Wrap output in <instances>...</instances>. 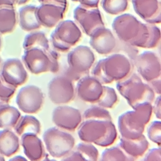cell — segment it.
<instances>
[{
	"instance_id": "obj_10",
	"label": "cell",
	"mask_w": 161,
	"mask_h": 161,
	"mask_svg": "<svg viewBox=\"0 0 161 161\" xmlns=\"http://www.w3.org/2000/svg\"><path fill=\"white\" fill-rule=\"evenodd\" d=\"M133 60L138 73L147 82L160 77V61L155 53L143 52L136 55Z\"/></svg>"
},
{
	"instance_id": "obj_20",
	"label": "cell",
	"mask_w": 161,
	"mask_h": 161,
	"mask_svg": "<svg viewBox=\"0 0 161 161\" xmlns=\"http://www.w3.org/2000/svg\"><path fill=\"white\" fill-rule=\"evenodd\" d=\"M21 144L25 155L30 161H42L45 158L46 154L43 143L36 135L21 136Z\"/></svg>"
},
{
	"instance_id": "obj_12",
	"label": "cell",
	"mask_w": 161,
	"mask_h": 161,
	"mask_svg": "<svg viewBox=\"0 0 161 161\" xmlns=\"http://www.w3.org/2000/svg\"><path fill=\"white\" fill-rule=\"evenodd\" d=\"M52 118L57 127L70 131L77 129L82 121V116L80 111L66 105L56 107L53 110Z\"/></svg>"
},
{
	"instance_id": "obj_35",
	"label": "cell",
	"mask_w": 161,
	"mask_h": 161,
	"mask_svg": "<svg viewBox=\"0 0 161 161\" xmlns=\"http://www.w3.org/2000/svg\"><path fill=\"white\" fill-rule=\"evenodd\" d=\"M148 138L158 146L161 144V121H153L147 130Z\"/></svg>"
},
{
	"instance_id": "obj_42",
	"label": "cell",
	"mask_w": 161,
	"mask_h": 161,
	"mask_svg": "<svg viewBox=\"0 0 161 161\" xmlns=\"http://www.w3.org/2000/svg\"><path fill=\"white\" fill-rule=\"evenodd\" d=\"M100 0H78L80 5L87 8H97Z\"/></svg>"
},
{
	"instance_id": "obj_16",
	"label": "cell",
	"mask_w": 161,
	"mask_h": 161,
	"mask_svg": "<svg viewBox=\"0 0 161 161\" xmlns=\"http://www.w3.org/2000/svg\"><path fill=\"white\" fill-rule=\"evenodd\" d=\"M89 36L91 47L99 54H109L116 47V39L114 34L105 26L97 28Z\"/></svg>"
},
{
	"instance_id": "obj_43",
	"label": "cell",
	"mask_w": 161,
	"mask_h": 161,
	"mask_svg": "<svg viewBox=\"0 0 161 161\" xmlns=\"http://www.w3.org/2000/svg\"><path fill=\"white\" fill-rule=\"evenodd\" d=\"M147 84L151 87V88L153 89L155 93L160 94L161 93V81H160V77L158 78L157 79L151 80Z\"/></svg>"
},
{
	"instance_id": "obj_48",
	"label": "cell",
	"mask_w": 161,
	"mask_h": 161,
	"mask_svg": "<svg viewBox=\"0 0 161 161\" xmlns=\"http://www.w3.org/2000/svg\"><path fill=\"white\" fill-rule=\"evenodd\" d=\"M42 161H57V160H56L55 159H50V158H45Z\"/></svg>"
},
{
	"instance_id": "obj_23",
	"label": "cell",
	"mask_w": 161,
	"mask_h": 161,
	"mask_svg": "<svg viewBox=\"0 0 161 161\" xmlns=\"http://www.w3.org/2000/svg\"><path fill=\"white\" fill-rule=\"evenodd\" d=\"M36 6L33 5H26L19 9V25L23 30L32 31L38 30L41 27L36 16Z\"/></svg>"
},
{
	"instance_id": "obj_37",
	"label": "cell",
	"mask_w": 161,
	"mask_h": 161,
	"mask_svg": "<svg viewBox=\"0 0 161 161\" xmlns=\"http://www.w3.org/2000/svg\"><path fill=\"white\" fill-rule=\"evenodd\" d=\"M148 36H149V31H148L147 23H142L139 35L136 40L134 42V43L131 45L135 47L145 48V46L148 41Z\"/></svg>"
},
{
	"instance_id": "obj_27",
	"label": "cell",
	"mask_w": 161,
	"mask_h": 161,
	"mask_svg": "<svg viewBox=\"0 0 161 161\" xmlns=\"http://www.w3.org/2000/svg\"><path fill=\"white\" fill-rule=\"evenodd\" d=\"M17 22L16 12L14 8H0V33L12 32Z\"/></svg>"
},
{
	"instance_id": "obj_49",
	"label": "cell",
	"mask_w": 161,
	"mask_h": 161,
	"mask_svg": "<svg viewBox=\"0 0 161 161\" xmlns=\"http://www.w3.org/2000/svg\"><path fill=\"white\" fill-rule=\"evenodd\" d=\"M0 161H6V160H5V158H4V156L2 155H1V154H0Z\"/></svg>"
},
{
	"instance_id": "obj_41",
	"label": "cell",
	"mask_w": 161,
	"mask_h": 161,
	"mask_svg": "<svg viewBox=\"0 0 161 161\" xmlns=\"http://www.w3.org/2000/svg\"><path fill=\"white\" fill-rule=\"evenodd\" d=\"M152 111L155 114V116L158 119H161V97L158 96L152 106Z\"/></svg>"
},
{
	"instance_id": "obj_9",
	"label": "cell",
	"mask_w": 161,
	"mask_h": 161,
	"mask_svg": "<svg viewBox=\"0 0 161 161\" xmlns=\"http://www.w3.org/2000/svg\"><path fill=\"white\" fill-rule=\"evenodd\" d=\"M48 95L55 104H64L74 97L75 88L72 80L65 75L53 77L48 84Z\"/></svg>"
},
{
	"instance_id": "obj_14",
	"label": "cell",
	"mask_w": 161,
	"mask_h": 161,
	"mask_svg": "<svg viewBox=\"0 0 161 161\" xmlns=\"http://www.w3.org/2000/svg\"><path fill=\"white\" fill-rule=\"evenodd\" d=\"M108 121L94 119L84 120L77 129L78 136L81 141L96 145L105 136Z\"/></svg>"
},
{
	"instance_id": "obj_45",
	"label": "cell",
	"mask_w": 161,
	"mask_h": 161,
	"mask_svg": "<svg viewBox=\"0 0 161 161\" xmlns=\"http://www.w3.org/2000/svg\"><path fill=\"white\" fill-rule=\"evenodd\" d=\"M17 0H0V8H14Z\"/></svg>"
},
{
	"instance_id": "obj_46",
	"label": "cell",
	"mask_w": 161,
	"mask_h": 161,
	"mask_svg": "<svg viewBox=\"0 0 161 161\" xmlns=\"http://www.w3.org/2000/svg\"><path fill=\"white\" fill-rule=\"evenodd\" d=\"M9 161H28V160L23 156L17 155V156H15V157L11 158V159H9Z\"/></svg>"
},
{
	"instance_id": "obj_7",
	"label": "cell",
	"mask_w": 161,
	"mask_h": 161,
	"mask_svg": "<svg viewBox=\"0 0 161 161\" xmlns=\"http://www.w3.org/2000/svg\"><path fill=\"white\" fill-rule=\"evenodd\" d=\"M142 25V22L133 15L125 13L114 18L112 28L119 40L131 45L139 35Z\"/></svg>"
},
{
	"instance_id": "obj_38",
	"label": "cell",
	"mask_w": 161,
	"mask_h": 161,
	"mask_svg": "<svg viewBox=\"0 0 161 161\" xmlns=\"http://www.w3.org/2000/svg\"><path fill=\"white\" fill-rule=\"evenodd\" d=\"M50 43L55 50L57 52H65L69 51L71 47L67 45L58 38H57L53 33L51 34L50 36Z\"/></svg>"
},
{
	"instance_id": "obj_18",
	"label": "cell",
	"mask_w": 161,
	"mask_h": 161,
	"mask_svg": "<svg viewBox=\"0 0 161 161\" xmlns=\"http://www.w3.org/2000/svg\"><path fill=\"white\" fill-rule=\"evenodd\" d=\"M135 13L147 23L161 22V5L158 0H131Z\"/></svg>"
},
{
	"instance_id": "obj_24",
	"label": "cell",
	"mask_w": 161,
	"mask_h": 161,
	"mask_svg": "<svg viewBox=\"0 0 161 161\" xmlns=\"http://www.w3.org/2000/svg\"><path fill=\"white\" fill-rule=\"evenodd\" d=\"M19 111L8 103L0 101V128H14L21 117Z\"/></svg>"
},
{
	"instance_id": "obj_26",
	"label": "cell",
	"mask_w": 161,
	"mask_h": 161,
	"mask_svg": "<svg viewBox=\"0 0 161 161\" xmlns=\"http://www.w3.org/2000/svg\"><path fill=\"white\" fill-rule=\"evenodd\" d=\"M23 47L25 50L33 48H41L45 50L50 48L49 40L46 35L39 31H33L26 35L24 38Z\"/></svg>"
},
{
	"instance_id": "obj_39",
	"label": "cell",
	"mask_w": 161,
	"mask_h": 161,
	"mask_svg": "<svg viewBox=\"0 0 161 161\" xmlns=\"http://www.w3.org/2000/svg\"><path fill=\"white\" fill-rule=\"evenodd\" d=\"M143 161H161L160 148H153L146 154Z\"/></svg>"
},
{
	"instance_id": "obj_22",
	"label": "cell",
	"mask_w": 161,
	"mask_h": 161,
	"mask_svg": "<svg viewBox=\"0 0 161 161\" xmlns=\"http://www.w3.org/2000/svg\"><path fill=\"white\" fill-rule=\"evenodd\" d=\"M18 136L11 129L0 131V154L9 157L16 153L19 148Z\"/></svg>"
},
{
	"instance_id": "obj_13",
	"label": "cell",
	"mask_w": 161,
	"mask_h": 161,
	"mask_svg": "<svg viewBox=\"0 0 161 161\" xmlns=\"http://www.w3.org/2000/svg\"><path fill=\"white\" fill-rule=\"evenodd\" d=\"M0 75L6 83L15 87L25 83L28 79L24 64L16 58H8L3 62Z\"/></svg>"
},
{
	"instance_id": "obj_4",
	"label": "cell",
	"mask_w": 161,
	"mask_h": 161,
	"mask_svg": "<svg viewBox=\"0 0 161 161\" xmlns=\"http://www.w3.org/2000/svg\"><path fill=\"white\" fill-rule=\"evenodd\" d=\"M58 57L55 50L50 48L45 50L33 48L25 50L22 60L26 68L33 74L47 72L56 73L60 68Z\"/></svg>"
},
{
	"instance_id": "obj_36",
	"label": "cell",
	"mask_w": 161,
	"mask_h": 161,
	"mask_svg": "<svg viewBox=\"0 0 161 161\" xmlns=\"http://www.w3.org/2000/svg\"><path fill=\"white\" fill-rule=\"evenodd\" d=\"M16 87L6 83L0 75V101L8 103L16 92Z\"/></svg>"
},
{
	"instance_id": "obj_19",
	"label": "cell",
	"mask_w": 161,
	"mask_h": 161,
	"mask_svg": "<svg viewBox=\"0 0 161 161\" xmlns=\"http://www.w3.org/2000/svg\"><path fill=\"white\" fill-rule=\"evenodd\" d=\"M52 33L71 47L77 44L82 37V31L79 27L70 19L59 22Z\"/></svg>"
},
{
	"instance_id": "obj_17",
	"label": "cell",
	"mask_w": 161,
	"mask_h": 161,
	"mask_svg": "<svg viewBox=\"0 0 161 161\" xmlns=\"http://www.w3.org/2000/svg\"><path fill=\"white\" fill-rule=\"evenodd\" d=\"M67 8L52 4L42 3L36 6L35 14L41 26L46 28H53L60 22Z\"/></svg>"
},
{
	"instance_id": "obj_33",
	"label": "cell",
	"mask_w": 161,
	"mask_h": 161,
	"mask_svg": "<svg viewBox=\"0 0 161 161\" xmlns=\"http://www.w3.org/2000/svg\"><path fill=\"white\" fill-rule=\"evenodd\" d=\"M118 133L116 127L112 121H108V130L104 137L99 141L96 145L102 147H107L114 143L117 138Z\"/></svg>"
},
{
	"instance_id": "obj_47",
	"label": "cell",
	"mask_w": 161,
	"mask_h": 161,
	"mask_svg": "<svg viewBox=\"0 0 161 161\" xmlns=\"http://www.w3.org/2000/svg\"><path fill=\"white\" fill-rule=\"evenodd\" d=\"M30 0H17V4L18 5H22L26 4Z\"/></svg>"
},
{
	"instance_id": "obj_25",
	"label": "cell",
	"mask_w": 161,
	"mask_h": 161,
	"mask_svg": "<svg viewBox=\"0 0 161 161\" xmlns=\"http://www.w3.org/2000/svg\"><path fill=\"white\" fill-rule=\"evenodd\" d=\"M15 133L18 136L25 134L38 135L41 131V124L39 120L31 115L21 116L14 127Z\"/></svg>"
},
{
	"instance_id": "obj_34",
	"label": "cell",
	"mask_w": 161,
	"mask_h": 161,
	"mask_svg": "<svg viewBox=\"0 0 161 161\" xmlns=\"http://www.w3.org/2000/svg\"><path fill=\"white\" fill-rule=\"evenodd\" d=\"M149 36L144 48H153L158 46L160 41V30L156 25L147 23Z\"/></svg>"
},
{
	"instance_id": "obj_31",
	"label": "cell",
	"mask_w": 161,
	"mask_h": 161,
	"mask_svg": "<svg viewBox=\"0 0 161 161\" xmlns=\"http://www.w3.org/2000/svg\"><path fill=\"white\" fill-rule=\"evenodd\" d=\"M118 101V95L114 88L103 86V92L97 103L104 108H112Z\"/></svg>"
},
{
	"instance_id": "obj_52",
	"label": "cell",
	"mask_w": 161,
	"mask_h": 161,
	"mask_svg": "<svg viewBox=\"0 0 161 161\" xmlns=\"http://www.w3.org/2000/svg\"><path fill=\"white\" fill-rule=\"evenodd\" d=\"M1 58L0 57V66H1Z\"/></svg>"
},
{
	"instance_id": "obj_40",
	"label": "cell",
	"mask_w": 161,
	"mask_h": 161,
	"mask_svg": "<svg viewBox=\"0 0 161 161\" xmlns=\"http://www.w3.org/2000/svg\"><path fill=\"white\" fill-rule=\"evenodd\" d=\"M61 161H87L79 152L74 150L63 157Z\"/></svg>"
},
{
	"instance_id": "obj_21",
	"label": "cell",
	"mask_w": 161,
	"mask_h": 161,
	"mask_svg": "<svg viewBox=\"0 0 161 161\" xmlns=\"http://www.w3.org/2000/svg\"><path fill=\"white\" fill-rule=\"evenodd\" d=\"M149 143L143 134L136 139H126L121 138L118 147H120L128 155L135 158L142 157L148 148Z\"/></svg>"
},
{
	"instance_id": "obj_51",
	"label": "cell",
	"mask_w": 161,
	"mask_h": 161,
	"mask_svg": "<svg viewBox=\"0 0 161 161\" xmlns=\"http://www.w3.org/2000/svg\"><path fill=\"white\" fill-rule=\"evenodd\" d=\"M71 1H72L74 2H78V0H71Z\"/></svg>"
},
{
	"instance_id": "obj_8",
	"label": "cell",
	"mask_w": 161,
	"mask_h": 161,
	"mask_svg": "<svg viewBox=\"0 0 161 161\" xmlns=\"http://www.w3.org/2000/svg\"><path fill=\"white\" fill-rule=\"evenodd\" d=\"M44 101L43 93L36 86L28 85L20 89L16 103L18 108L23 113L34 114L38 112Z\"/></svg>"
},
{
	"instance_id": "obj_50",
	"label": "cell",
	"mask_w": 161,
	"mask_h": 161,
	"mask_svg": "<svg viewBox=\"0 0 161 161\" xmlns=\"http://www.w3.org/2000/svg\"><path fill=\"white\" fill-rule=\"evenodd\" d=\"M1 45H2V39H1V37L0 36V50H1Z\"/></svg>"
},
{
	"instance_id": "obj_2",
	"label": "cell",
	"mask_w": 161,
	"mask_h": 161,
	"mask_svg": "<svg viewBox=\"0 0 161 161\" xmlns=\"http://www.w3.org/2000/svg\"><path fill=\"white\" fill-rule=\"evenodd\" d=\"M152 113V104L145 103L120 115L118 120V128L121 137L133 140L141 136Z\"/></svg>"
},
{
	"instance_id": "obj_15",
	"label": "cell",
	"mask_w": 161,
	"mask_h": 161,
	"mask_svg": "<svg viewBox=\"0 0 161 161\" xmlns=\"http://www.w3.org/2000/svg\"><path fill=\"white\" fill-rule=\"evenodd\" d=\"M76 93L83 101L95 103L98 101L103 92V85L92 75H85L78 80Z\"/></svg>"
},
{
	"instance_id": "obj_5",
	"label": "cell",
	"mask_w": 161,
	"mask_h": 161,
	"mask_svg": "<svg viewBox=\"0 0 161 161\" xmlns=\"http://www.w3.org/2000/svg\"><path fill=\"white\" fill-rule=\"evenodd\" d=\"M95 55L87 46L79 45L67 55L68 68L65 75L71 80H77L86 75L95 62Z\"/></svg>"
},
{
	"instance_id": "obj_44",
	"label": "cell",
	"mask_w": 161,
	"mask_h": 161,
	"mask_svg": "<svg viewBox=\"0 0 161 161\" xmlns=\"http://www.w3.org/2000/svg\"><path fill=\"white\" fill-rule=\"evenodd\" d=\"M38 1L41 4L42 3L52 4L60 6L65 8H67V4H68L67 0H38Z\"/></svg>"
},
{
	"instance_id": "obj_3",
	"label": "cell",
	"mask_w": 161,
	"mask_h": 161,
	"mask_svg": "<svg viewBox=\"0 0 161 161\" xmlns=\"http://www.w3.org/2000/svg\"><path fill=\"white\" fill-rule=\"evenodd\" d=\"M116 89L133 109L140 104H152L155 97V93L151 87L143 82L135 73L130 74L124 79L118 81Z\"/></svg>"
},
{
	"instance_id": "obj_28",
	"label": "cell",
	"mask_w": 161,
	"mask_h": 161,
	"mask_svg": "<svg viewBox=\"0 0 161 161\" xmlns=\"http://www.w3.org/2000/svg\"><path fill=\"white\" fill-rule=\"evenodd\" d=\"M135 160L118 146L104 150L99 161H135Z\"/></svg>"
},
{
	"instance_id": "obj_29",
	"label": "cell",
	"mask_w": 161,
	"mask_h": 161,
	"mask_svg": "<svg viewBox=\"0 0 161 161\" xmlns=\"http://www.w3.org/2000/svg\"><path fill=\"white\" fill-rule=\"evenodd\" d=\"M128 0H102L101 6L104 11L111 15H118L128 8Z\"/></svg>"
},
{
	"instance_id": "obj_30",
	"label": "cell",
	"mask_w": 161,
	"mask_h": 161,
	"mask_svg": "<svg viewBox=\"0 0 161 161\" xmlns=\"http://www.w3.org/2000/svg\"><path fill=\"white\" fill-rule=\"evenodd\" d=\"M82 119H94L99 121H112L109 112L106 108L100 106H92L86 109L82 115Z\"/></svg>"
},
{
	"instance_id": "obj_1",
	"label": "cell",
	"mask_w": 161,
	"mask_h": 161,
	"mask_svg": "<svg viewBox=\"0 0 161 161\" xmlns=\"http://www.w3.org/2000/svg\"><path fill=\"white\" fill-rule=\"evenodd\" d=\"M131 69L129 57L123 53H114L99 60L92 70V75L101 84H110L128 77Z\"/></svg>"
},
{
	"instance_id": "obj_6",
	"label": "cell",
	"mask_w": 161,
	"mask_h": 161,
	"mask_svg": "<svg viewBox=\"0 0 161 161\" xmlns=\"http://www.w3.org/2000/svg\"><path fill=\"white\" fill-rule=\"evenodd\" d=\"M43 139L47 150L53 158L65 157L75 146V139L71 134L55 127L47 129Z\"/></svg>"
},
{
	"instance_id": "obj_32",
	"label": "cell",
	"mask_w": 161,
	"mask_h": 161,
	"mask_svg": "<svg viewBox=\"0 0 161 161\" xmlns=\"http://www.w3.org/2000/svg\"><path fill=\"white\" fill-rule=\"evenodd\" d=\"M75 151L79 152L87 161H97L99 152L92 144L82 142L76 145Z\"/></svg>"
},
{
	"instance_id": "obj_11",
	"label": "cell",
	"mask_w": 161,
	"mask_h": 161,
	"mask_svg": "<svg viewBox=\"0 0 161 161\" xmlns=\"http://www.w3.org/2000/svg\"><path fill=\"white\" fill-rule=\"evenodd\" d=\"M74 18L76 24L88 36L97 28L104 26L101 12L97 8H87L78 6L74 11Z\"/></svg>"
}]
</instances>
